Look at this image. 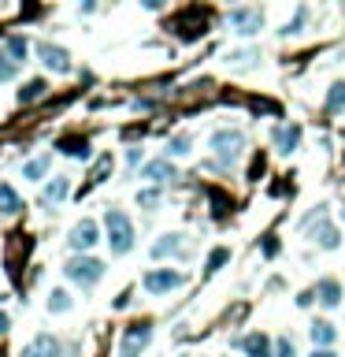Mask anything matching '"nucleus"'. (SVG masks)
Returning a JSON list of instances; mask_svg holds the SVG:
<instances>
[{
  "mask_svg": "<svg viewBox=\"0 0 345 357\" xmlns=\"http://www.w3.org/2000/svg\"><path fill=\"white\" fill-rule=\"evenodd\" d=\"M37 56H41V63H45L49 71H56V74H67V71H71V56H67V49L52 45V41H41V45H37Z\"/></svg>",
  "mask_w": 345,
  "mask_h": 357,
  "instance_id": "obj_11",
  "label": "nucleus"
},
{
  "mask_svg": "<svg viewBox=\"0 0 345 357\" xmlns=\"http://www.w3.org/2000/svg\"><path fill=\"white\" fill-rule=\"evenodd\" d=\"M226 23L238 38H256L264 30V8H230Z\"/></svg>",
  "mask_w": 345,
  "mask_h": 357,
  "instance_id": "obj_5",
  "label": "nucleus"
},
{
  "mask_svg": "<svg viewBox=\"0 0 345 357\" xmlns=\"http://www.w3.org/2000/svg\"><path fill=\"white\" fill-rule=\"evenodd\" d=\"M104 227H108V246H112L115 257H123V253L134 250V223H131V216H126V212L108 209Z\"/></svg>",
  "mask_w": 345,
  "mask_h": 357,
  "instance_id": "obj_3",
  "label": "nucleus"
},
{
  "mask_svg": "<svg viewBox=\"0 0 345 357\" xmlns=\"http://www.w3.org/2000/svg\"><path fill=\"white\" fill-rule=\"evenodd\" d=\"M23 357H60V342L52 339V335H37V339L26 346Z\"/></svg>",
  "mask_w": 345,
  "mask_h": 357,
  "instance_id": "obj_19",
  "label": "nucleus"
},
{
  "mask_svg": "<svg viewBox=\"0 0 345 357\" xmlns=\"http://www.w3.org/2000/svg\"><path fill=\"white\" fill-rule=\"evenodd\" d=\"M67 309H71V294L63 287H56L49 294V312H67Z\"/></svg>",
  "mask_w": 345,
  "mask_h": 357,
  "instance_id": "obj_30",
  "label": "nucleus"
},
{
  "mask_svg": "<svg viewBox=\"0 0 345 357\" xmlns=\"http://www.w3.org/2000/svg\"><path fill=\"white\" fill-rule=\"evenodd\" d=\"M56 149H60V153H67V157H74V160H90V142L78 138V134H63L56 142Z\"/></svg>",
  "mask_w": 345,
  "mask_h": 357,
  "instance_id": "obj_16",
  "label": "nucleus"
},
{
  "mask_svg": "<svg viewBox=\"0 0 345 357\" xmlns=\"http://www.w3.org/2000/svg\"><path fill=\"white\" fill-rule=\"evenodd\" d=\"M208 149H212V168H234V164H238V157L245 153V134L238 131V127L212 131Z\"/></svg>",
  "mask_w": 345,
  "mask_h": 357,
  "instance_id": "obj_1",
  "label": "nucleus"
},
{
  "mask_svg": "<svg viewBox=\"0 0 345 357\" xmlns=\"http://www.w3.org/2000/svg\"><path fill=\"white\" fill-rule=\"evenodd\" d=\"M160 201H164V193H160V187H156V182H153L149 190H142V193H137V205H142V209H156Z\"/></svg>",
  "mask_w": 345,
  "mask_h": 357,
  "instance_id": "obj_31",
  "label": "nucleus"
},
{
  "mask_svg": "<svg viewBox=\"0 0 345 357\" xmlns=\"http://www.w3.org/2000/svg\"><path fill=\"white\" fill-rule=\"evenodd\" d=\"M256 60H260V49H234V52H226V63H230V68H256Z\"/></svg>",
  "mask_w": 345,
  "mask_h": 357,
  "instance_id": "obj_21",
  "label": "nucleus"
},
{
  "mask_svg": "<svg viewBox=\"0 0 345 357\" xmlns=\"http://www.w3.org/2000/svg\"><path fill=\"white\" fill-rule=\"evenodd\" d=\"M149 342H153V324H149V320H137V324H131V328L123 331L119 357H142Z\"/></svg>",
  "mask_w": 345,
  "mask_h": 357,
  "instance_id": "obj_6",
  "label": "nucleus"
},
{
  "mask_svg": "<svg viewBox=\"0 0 345 357\" xmlns=\"http://www.w3.org/2000/svg\"><path fill=\"white\" fill-rule=\"evenodd\" d=\"M182 253H190V242H186V235H178V231L160 235L156 242H153V261H164V257H182Z\"/></svg>",
  "mask_w": 345,
  "mask_h": 357,
  "instance_id": "obj_10",
  "label": "nucleus"
},
{
  "mask_svg": "<svg viewBox=\"0 0 345 357\" xmlns=\"http://www.w3.org/2000/svg\"><path fill=\"white\" fill-rule=\"evenodd\" d=\"M63 272H67V279L78 283V287H96L104 279V261H96V257H90V253H78V257L67 261Z\"/></svg>",
  "mask_w": 345,
  "mask_h": 357,
  "instance_id": "obj_4",
  "label": "nucleus"
},
{
  "mask_svg": "<svg viewBox=\"0 0 345 357\" xmlns=\"http://www.w3.org/2000/svg\"><path fill=\"white\" fill-rule=\"evenodd\" d=\"M275 357H297V346H294L289 335H278L275 339Z\"/></svg>",
  "mask_w": 345,
  "mask_h": 357,
  "instance_id": "obj_33",
  "label": "nucleus"
},
{
  "mask_svg": "<svg viewBox=\"0 0 345 357\" xmlns=\"http://www.w3.org/2000/svg\"><path fill=\"white\" fill-rule=\"evenodd\" d=\"M96 242H101V227H96V220H78L67 235V246L74 253H90Z\"/></svg>",
  "mask_w": 345,
  "mask_h": 357,
  "instance_id": "obj_8",
  "label": "nucleus"
},
{
  "mask_svg": "<svg viewBox=\"0 0 345 357\" xmlns=\"http://www.w3.org/2000/svg\"><path fill=\"white\" fill-rule=\"evenodd\" d=\"M308 335H312V342H316V346H334V342H338V328H334L330 320H312Z\"/></svg>",
  "mask_w": 345,
  "mask_h": 357,
  "instance_id": "obj_17",
  "label": "nucleus"
},
{
  "mask_svg": "<svg viewBox=\"0 0 345 357\" xmlns=\"http://www.w3.org/2000/svg\"><path fill=\"white\" fill-rule=\"evenodd\" d=\"M271 145H275V153L289 157L301 145V127L297 123H278L275 131H271Z\"/></svg>",
  "mask_w": 345,
  "mask_h": 357,
  "instance_id": "obj_13",
  "label": "nucleus"
},
{
  "mask_svg": "<svg viewBox=\"0 0 345 357\" xmlns=\"http://www.w3.org/2000/svg\"><path fill=\"white\" fill-rule=\"evenodd\" d=\"M260 175H264V153H256L249 164V179H260Z\"/></svg>",
  "mask_w": 345,
  "mask_h": 357,
  "instance_id": "obj_35",
  "label": "nucleus"
},
{
  "mask_svg": "<svg viewBox=\"0 0 345 357\" xmlns=\"http://www.w3.org/2000/svg\"><path fill=\"white\" fill-rule=\"evenodd\" d=\"M297 306H301V309L316 306V290H301V294H297Z\"/></svg>",
  "mask_w": 345,
  "mask_h": 357,
  "instance_id": "obj_36",
  "label": "nucleus"
},
{
  "mask_svg": "<svg viewBox=\"0 0 345 357\" xmlns=\"http://www.w3.org/2000/svg\"><path fill=\"white\" fill-rule=\"evenodd\" d=\"M308 357H338V354H334V346H316Z\"/></svg>",
  "mask_w": 345,
  "mask_h": 357,
  "instance_id": "obj_37",
  "label": "nucleus"
},
{
  "mask_svg": "<svg viewBox=\"0 0 345 357\" xmlns=\"http://www.w3.org/2000/svg\"><path fill=\"white\" fill-rule=\"evenodd\" d=\"M208 26H212V12H208L204 4L182 8V12L167 23V30H171L178 41H201L204 34H208Z\"/></svg>",
  "mask_w": 345,
  "mask_h": 357,
  "instance_id": "obj_2",
  "label": "nucleus"
},
{
  "mask_svg": "<svg viewBox=\"0 0 345 357\" xmlns=\"http://www.w3.org/2000/svg\"><path fill=\"white\" fill-rule=\"evenodd\" d=\"M45 171H49V157H37V160H26L23 164V179H45Z\"/></svg>",
  "mask_w": 345,
  "mask_h": 357,
  "instance_id": "obj_29",
  "label": "nucleus"
},
{
  "mask_svg": "<svg viewBox=\"0 0 345 357\" xmlns=\"http://www.w3.org/2000/svg\"><path fill=\"white\" fill-rule=\"evenodd\" d=\"M0 301H4V298H0Z\"/></svg>",
  "mask_w": 345,
  "mask_h": 357,
  "instance_id": "obj_43",
  "label": "nucleus"
},
{
  "mask_svg": "<svg viewBox=\"0 0 345 357\" xmlns=\"http://www.w3.org/2000/svg\"><path fill=\"white\" fill-rule=\"evenodd\" d=\"M278 253H283V242H278V238H264V257L267 261H275Z\"/></svg>",
  "mask_w": 345,
  "mask_h": 357,
  "instance_id": "obj_34",
  "label": "nucleus"
},
{
  "mask_svg": "<svg viewBox=\"0 0 345 357\" xmlns=\"http://www.w3.org/2000/svg\"><path fill=\"white\" fill-rule=\"evenodd\" d=\"M45 93H49V82H45V79H30L23 90H19V104H34V101H41Z\"/></svg>",
  "mask_w": 345,
  "mask_h": 357,
  "instance_id": "obj_20",
  "label": "nucleus"
},
{
  "mask_svg": "<svg viewBox=\"0 0 345 357\" xmlns=\"http://www.w3.org/2000/svg\"><path fill=\"white\" fill-rule=\"evenodd\" d=\"M8 52H12V56L23 63V60H26V52H30V41H26V38H19V34H12V38H8Z\"/></svg>",
  "mask_w": 345,
  "mask_h": 357,
  "instance_id": "obj_32",
  "label": "nucleus"
},
{
  "mask_svg": "<svg viewBox=\"0 0 345 357\" xmlns=\"http://www.w3.org/2000/svg\"><path fill=\"white\" fill-rule=\"evenodd\" d=\"M226 4H230V0H226Z\"/></svg>",
  "mask_w": 345,
  "mask_h": 357,
  "instance_id": "obj_42",
  "label": "nucleus"
},
{
  "mask_svg": "<svg viewBox=\"0 0 345 357\" xmlns=\"http://www.w3.org/2000/svg\"><path fill=\"white\" fill-rule=\"evenodd\" d=\"M312 290H316V306H323V309H338L342 306V283L334 276H323Z\"/></svg>",
  "mask_w": 345,
  "mask_h": 357,
  "instance_id": "obj_14",
  "label": "nucleus"
},
{
  "mask_svg": "<svg viewBox=\"0 0 345 357\" xmlns=\"http://www.w3.org/2000/svg\"><path fill=\"white\" fill-rule=\"evenodd\" d=\"M190 149H193V138L190 134H175L167 142V157H190Z\"/></svg>",
  "mask_w": 345,
  "mask_h": 357,
  "instance_id": "obj_28",
  "label": "nucleus"
},
{
  "mask_svg": "<svg viewBox=\"0 0 345 357\" xmlns=\"http://www.w3.org/2000/svg\"><path fill=\"white\" fill-rule=\"evenodd\" d=\"M142 179L156 182V187H164V182H175V179H178V168L171 164V157H156V160H149V164L142 168Z\"/></svg>",
  "mask_w": 345,
  "mask_h": 357,
  "instance_id": "obj_12",
  "label": "nucleus"
},
{
  "mask_svg": "<svg viewBox=\"0 0 345 357\" xmlns=\"http://www.w3.org/2000/svg\"><path fill=\"white\" fill-rule=\"evenodd\" d=\"M15 74H19V60L4 49V52H0V82H12Z\"/></svg>",
  "mask_w": 345,
  "mask_h": 357,
  "instance_id": "obj_27",
  "label": "nucleus"
},
{
  "mask_svg": "<svg viewBox=\"0 0 345 357\" xmlns=\"http://www.w3.org/2000/svg\"><path fill=\"white\" fill-rule=\"evenodd\" d=\"M0 212H4V216L23 212V201H19V193L8 187V182H0Z\"/></svg>",
  "mask_w": 345,
  "mask_h": 357,
  "instance_id": "obj_22",
  "label": "nucleus"
},
{
  "mask_svg": "<svg viewBox=\"0 0 345 357\" xmlns=\"http://www.w3.org/2000/svg\"><path fill=\"white\" fill-rule=\"evenodd\" d=\"M230 261V250H226V246H219V250H212L208 253V264H204V276H215L219 272V268Z\"/></svg>",
  "mask_w": 345,
  "mask_h": 357,
  "instance_id": "obj_26",
  "label": "nucleus"
},
{
  "mask_svg": "<svg viewBox=\"0 0 345 357\" xmlns=\"http://www.w3.org/2000/svg\"><path fill=\"white\" fill-rule=\"evenodd\" d=\"M327 112H345V79H338L327 93Z\"/></svg>",
  "mask_w": 345,
  "mask_h": 357,
  "instance_id": "obj_25",
  "label": "nucleus"
},
{
  "mask_svg": "<svg viewBox=\"0 0 345 357\" xmlns=\"http://www.w3.org/2000/svg\"><path fill=\"white\" fill-rule=\"evenodd\" d=\"M8 328H12V320H8L4 312H0V335H8Z\"/></svg>",
  "mask_w": 345,
  "mask_h": 357,
  "instance_id": "obj_39",
  "label": "nucleus"
},
{
  "mask_svg": "<svg viewBox=\"0 0 345 357\" xmlns=\"http://www.w3.org/2000/svg\"><path fill=\"white\" fill-rule=\"evenodd\" d=\"M182 283H186V276L175 272V268H153V272H145V279H142V287L153 298H164V294H171V290H178Z\"/></svg>",
  "mask_w": 345,
  "mask_h": 357,
  "instance_id": "obj_7",
  "label": "nucleus"
},
{
  "mask_svg": "<svg viewBox=\"0 0 345 357\" xmlns=\"http://www.w3.org/2000/svg\"><path fill=\"white\" fill-rule=\"evenodd\" d=\"M305 26H308V8L301 4L297 12H294V19H289V23H286L283 30H278V34H283V38H297V34H301V30H305Z\"/></svg>",
  "mask_w": 345,
  "mask_h": 357,
  "instance_id": "obj_24",
  "label": "nucleus"
},
{
  "mask_svg": "<svg viewBox=\"0 0 345 357\" xmlns=\"http://www.w3.org/2000/svg\"><path fill=\"white\" fill-rule=\"evenodd\" d=\"M78 8H82V12H93L96 4H93V0H78Z\"/></svg>",
  "mask_w": 345,
  "mask_h": 357,
  "instance_id": "obj_40",
  "label": "nucleus"
},
{
  "mask_svg": "<svg viewBox=\"0 0 345 357\" xmlns=\"http://www.w3.org/2000/svg\"><path fill=\"white\" fill-rule=\"evenodd\" d=\"M67 193H71V179H67V175H56V179L45 187V193H41V205H60Z\"/></svg>",
  "mask_w": 345,
  "mask_h": 357,
  "instance_id": "obj_18",
  "label": "nucleus"
},
{
  "mask_svg": "<svg viewBox=\"0 0 345 357\" xmlns=\"http://www.w3.org/2000/svg\"><path fill=\"white\" fill-rule=\"evenodd\" d=\"M238 346L245 350V357H275V342L267 339L264 331H253V335H245V339H238Z\"/></svg>",
  "mask_w": 345,
  "mask_h": 357,
  "instance_id": "obj_15",
  "label": "nucleus"
},
{
  "mask_svg": "<svg viewBox=\"0 0 345 357\" xmlns=\"http://www.w3.org/2000/svg\"><path fill=\"white\" fill-rule=\"evenodd\" d=\"M164 4H167V0H142V8H145V12H160Z\"/></svg>",
  "mask_w": 345,
  "mask_h": 357,
  "instance_id": "obj_38",
  "label": "nucleus"
},
{
  "mask_svg": "<svg viewBox=\"0 0 345 357\" xmlns=\"http://www.w3.org/2000/svg\"><path fill=\"white\" fill-rule=\"evenodd\" d=\"M342 220H345V205H342Z\"/></svg>",
  "mask_w": 345,
  "mask_h": 357,
  "instance_id": "obj_41",
  "label": "nucleus"
},
{
  "mask_svg": "<svg viewBox=\"0 0 345 357\" xmlns=\"http://www.w3.org/2000/svg\"><path fill=\"white\" fill-rule=\"evenodd\" d=\"M112 168H115V157H112V153H104V157L93 164V171H90V187H101V182L112 175Z\"/></svg>",
  "mask_w": 345,
  "mask_h": 357,
  "instance_id": "obj_23",
  "label": "nucleus"
},
{
  "mask_svg": "<svg viewBox=\"0 0 345 357\" xmlns=\"http://www.w3.org/2000/svg\"><path fill=\"white\" fill-rule=\"evenodd\" d=\"M308 238L319 246V250H338V246H342V231L334 227V220H327V216L308 227Z\"/></svg>",
  "mask_w": 345,
  "mask_h": 357,
  "instance_id": "obj_9",
  "label": "nucleus"
}]
</instances>
